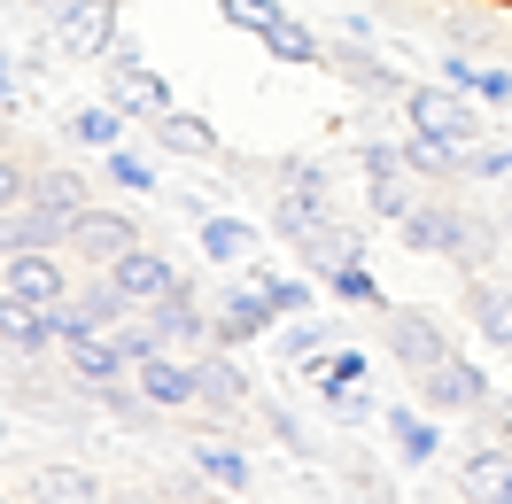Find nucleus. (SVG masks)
I'll use <instances>...</instances> for the list:
<instances>
[{
	"mask_svg": "<svg viewBox=\"0 0 512 504\" xmlns=\"http://www.w3.org/2000/svg\"><path fill=\"white\" fill-rule=\"evenodd\" d=\"M0 349H16V357H47V349H63V342H55L47 311L16 303V295H0Z\"/></svg>",
	"mask_w": 512,
	"mask_h": 504,
	"instance_id": "28",
	"label": "nucleus"
},
{
	"mask_svg": "<svg viewBox=\"0 0 512 504\" xmlns=\"http://www.w3.org/2000/svg\"><path fill=\"white\" fill-rule=\"evenodd\" d=\"M78 8H86V0H39V24H47V32H63Z\"/></svg>",
	"mask_w": 512,
	"mask_h": 504,
	"instance_id": "41",
	"label": "nucleus"
},
{
	"mask_svg": "<svg viewBox=\"0 0 512 504\" xmlns=\"http://www.w3.org/2000/svg\"><path fill=\"white\" fill-rule=\"evenodd\" d=\"M63 249L78 256V264L109 272V264H117L125 249H140V225H132L125 210H94V202H86V210L70 218V241H63Z\"/></svg>",
	"mask_w": 512,
	"mask_h": 504,
	"instance_id": "7",
	"label": "nucleus"
},
{
	"mask_svg": "<svg viewBox=\"0 0 512 504\" xmlns=\"http://www.w3.org/2000/svg\"><path fill=\"white\" fill-rule=\"evenodd\" d=\"M264 334H280V303H272L256 280H241L218 303V342L225 349H249V342H264Z\"/></svg>",
	"mask_w": 512,
	"mask_h": 504,
	"instance_id": "12",
	"label": "nucleus"
},
{
	"mask_svg": "<svg viewBox=\"0 0 512 504\" xmlns=\"http://www.w3.org/2000/svg\"><path fill=\"white\" fill-rule=\"evenodd\" d=\"M497 225H505V241H512V194H505V218H497Z\"/></svg>",
	"mask_w": 512,
	"mask_h": 504,
	"instance_id": "44",
	"label": "nucleus"
},
{
	"mask_svg": "<svg viewBox=\"0 0 512 504\" xmlns=\"http://www.w3.org/2000/svg\"><path fill=\"white\" fill-rule=\"evenodd\" d=\"M458 504H466V497H458Z\"/></svg>",
	"mask_w": 512,
	"mask_h": 504,
	"instance_id": "45",
	"label": "nucleus"
},
{
	"mask_svg": "<svg viewBox=\"0 0 512 504\" xmlns=\"http://www.w3.org/2000/svg\"><path fill=\"white\" fill-rule=\"evenodd\" d=\"M148 318L163 326V342H171V349H187V357L218 349V303H202V295H194L187 280L171 287V295H163V303H156Z\"/></svg>",
	"mask_w": 512,
	"mask_h": 504,
	"instance_id": "8",
	"label": "nucleus"
},
{
	"mask_svg": "<svg viewBox=\"0 0 512 504\" xmlns=\"http://www.w3.org/2000/svg\"><path fill=\"white\" fill-rule=\"evenodd\" d=\"M63 241H70V225H63V218H47L39 202L0 210V264H8V256H32V249H63Z\"/></svg>",
	"mask_w": 512,
	"mask_h": 504,
	"instance_id": "20",
	"label": "nucleus"
},
{
	"mask_svg": "<svg viewBox=\"0 0 512 504\" xmlns=\"http://www.w3.org/2000/svg\"><path fill=\"white\" fill-rule=\"evenodd\" d=\"M303 380L319 388V404H334V396H357V388H373V357L357 342H342V349H326L319 365H303Z\"/></svg>",
	"mask_w": 512,
	"mask_h": 504,
	"instance_id": "23",
	"label": "nucleus"
},
{
	"mask_svg": "<svg viewBox=\"0 0 512 504\" xmlns=\"http://www.w3.org/2000/svg\"><path fill=\"white\" fill-rule=\"evenodd\" d=\"M16 202H32V171L16 156H0V210H16Z\"/></svg>",
	"mask_w": 512,
	"mask_h": 504,
	"instance_id": "39",
	"label": "nucleus"
},
{
	"mask_svg": "<svg viewBox=\"0 0 512 504\" xmlns=\"http://www.w3.org/2000/svg\"><path fill=\"white\" fill-rule=\"evenodd\" d=\"M101 171H109V187L163 194V179H156V156H140V148H109V156H101Z\"/></svg>",
	"mask_w": 512,
	"mask_h": 504,
	"instance_id": "34",
	"label": "nucleus"
},
{
	"mask_svg": "<svg viewBox=\"0 0 512 504\" xmlns=\"http://www.w3.org/2000/svg\"><path fill=\"white\" fill-rule=\"evenodd\" d=\"M326 70H342L365 101H404V94H412V78H404L396 63H381L365 39H357V47H334V55H326Z\"/></svg>",
	"mask_w": 512,
	"mask_h": 504,
	"instance_id": "17",
	"label": "nucleus"
},
{
	"mask_svg": "<svg viewBox=\"0 0 512 504\" xmlns=\"http://www.w3.org/2000/svg\"><path fill=\"white\" fill-rule=\"evenodd\" d=\"M194 481H210V489H256V466H249V450H233L210 427V435H194Z\"/></svg>",
	"mask_w": 512,
	"mask_h": 504,
	"instance_id": "24",
	"label": "nucleus"
},
{
	"mask_svg": "<svg viewBox=\"0 0 512 504\" xmlns=\"http://www.w3.org/2000/svg\"><path fill=\"white\" fill-rule=\"evenodd\" d=\"M319 295H334V303H357V311H388L381 280H373L365 264H334V272H319Z\"/></svg>",
	"mask_w": 512,
	"mask_h": 504,
	"instance_id": "32",
	"label": "nucleus"
},
{
	"mask_svg": "<svg viewBox=\"0 0 512 504\" xmlns=\"http://www.w3.org/2000/svg\"><path fill=\"white\" fill-rule=\"evenodd\" d=\"M458 497L466 504H512V442L489 435L481 450L458 458Z\"/></svg>",
	"mask_w": 512,
	"mask_h": 504,
	"instance_id": "13",
	"label": "nucleus"
},
{
	"mask_svg": "<svg viewBox=\"0 0 512 504\" xmlns=\"http://www.w3.org/2000/svg\"><path fill=\"white\" fill-rule=\"evenodd\" d=\"M0 295H16V303H32V311H55L70 303V272L55 249H32V256H8L0 264Z\"/></svg>",
	"mask_w": 512,
	"mask_h": 504,
	"instance_id": "9",
	"label": "nucleus"
},
{
	"mask_svg": "<svg viewBox=\"0 0 512 504\" xmlns=\"http://www.w3.org/2000/svg\"><path fill=\"white\" fill-rule=\"evenodd\" d=\"M466 179H512V140H474L466 148Z\"/></svg>",
	"mask_w": 512,
	"mask_h": 504,
	"instance_id": "35",
	"label": "nucleus"
},
{
	"mask_svg": "<svg viewBox=\"0 0 512 504\" xmlns=\"http://www.w3.org/2000/svg\"><path fill=\"white\" fill-rule=\"evenodd\" d=\"M132 117L117 109V101H86V109H70V148H94V156H109V148H125Z\"/></svg>",
	"mask_w": 512,
	"mask_h": 504,
	"instance_id": "29",
	"label": "nucleus"
},
{
	"mask_svg": "<svg viewBox=\"0 0 512 504\" xmlns=\"http://www.w3.org/2000/svg\"><path fill=\"white\" fill-rule=\"evenodd\" d=\"M474 78H481V63H474V55H443V86L474 94Z\"/></svg>",
	"mask_w": 512,
	"mask_h": 504,
	"instance_id": "40",
	"label": "nucleus"
},
{
	"mask_svg": "<svg viewBox=\"0 0 512 504\" xmlns=\"http://www.w3.org/2000/svg\"><path fill=\"white\" fill-rule=\"evenodd\" d=\"M404 117H412V132H427V140H458V148H474V140H489V101L474 94H458V86H412L404 94Z\"/></svg>",
	"mask_w": 512,
	"mask_h": 504,
	"instance_id": "3",
	"label": "nucleus"
},
{
	"mask_svg": "<svg viewBox=\"0 0 512 504\" xmlns=\"http://www.w3.org/2000/svg\"><path fill=\"white\" fill-rule=\"evenodd\" d=\"M32 202L39 210H47V218H78V210H86V179H78V171H32Z\"/></svg>",
	"mask_w": 512,
	"mask_h": 504,
	"instance_id": "33",
	"label": "nucleus"
},
{
	"mask_svg": "<svg viewBox=\"0 0 512 504\" xmlns=\"http://www.w3.org/2000/svg\"><path fill=\"white\" fill-rule=\"evenodd\" d=\"M24 489H32V504H109V497H101V481L86 466H32Z\"/></svg>",
	"mask_w": 512,
	"mask_h": 504,
	"instance_id": "30",
	"label": "nucleus"
},
{
	"mask_svg": "<svg viewBox=\"0 0 512 504\" xmlns=\"http://www.w3.org/2000/svg\"><path fill=\"white\" fill-rule=\"evenodd\" d=\"M109 280L125 287V295H132V303H140V311H156L163 295L179 287V264H171V256H163V249H148V241H140V249H125V256H117V264H109Z\"/></svg>",
	"mask_w": 512,
	"mask_h": 504,
	"instance_id": "15",
	"label": "nucleus"
},
{
	"mask_svg": "<svg viewBox=\"0 0 512 504\" xmlns=\"http://www.w3.org/2000/svg\"><path fill=\"white\" fill-rule=\"evenodd\" d=\"M381 342H388V357H396L404 373H419V365H435V357L450 349V342H443V326H435L427 311H396V303L381 311Z\"/></svg>",
	"mask_w": 512,
	"mask_h": 504,
	"instance_id": "14",
	"label": "nucleus"
},
{
	"mask_svg": "<svg viewBox=\"0 0 512 504\" xmlns=\"http://www.w3.org/2000/svg\"><path fill=\"white\" fill-rule=\"evenodd\" d=\"M357 171H365V210L381 225H404V210H412L419 187H427L412 171V156H404V140H365V148H357Z\"/></svg>",
	"mask_w": 512,
	"mask_h": 504,
	"instance_id": "4",
	"label": "nucleus"
},
{
	"mask_svg": "<svg viewBox=\"0 0 512 504\" xmlns=\"http://www.w3.org/2000/svg\"><path fill=\"white\" fill-rule=\"evenodd\" d=\"M412 388H419V404L435 411V419H466V411H489V373H481L474 357H458V349H443L435 365H419Z\"/></svg>",
	"mask_w": 512,
	"mask_h": 504,
	"instance_id": "5",
	"label": "nucleus"
},
{
	"mask_svg": "<svg viewBox=\"0 0 512 504\" xmlns=\"http://www.w3.org/2000/svg\"><path fill=\"white\" fill-rule=\"evenodd\" d=\"M396 233H404V249H412V256H450V264H466V272H481V264H489V249L505 241V225H489V218H474V210L443 202V187L419 194Z\"/></svg>",
	"mask_w": 512,
	"mask_h": 504,
	"instance_id": "1",
	"label": "nucleus"
},
{
	"mask_svg": "<svg viewBox=\"0 0 512 504\" xmlns=\"http://www.w3.org/2000/svg\"><path fill=\"white\" fill-rule=\"evenodd\" d=\"M272 342H280L288 365H319L326 349H342V326H334L326 311H303V318H280V334H272Z\"/></svg>",
	"mask_w": 512,
	"mask_h": 504,
	"instance_id": "27",
	"label": "nucleus"
},
{
	"mask_svg": "<svg viewBox=\"0 0 512 504\" xmlns=\"http://www.w3.org/2000/svg\"><path fill=\"white\" fill-rule=\"evenodd\" d=\"M466 318H474V334L489 349H512V287H497V280H466Z\"/></svg>",
	"mask_w": 512,
	"mask_h": 504,
	"instance_id": "26",
	"label": "nucleus"
},
{
	"mask_svg": "<svg viewBox=\"0 0 512 504\" xmlns=\"http://www.w3.org/2000/svg\"><path fill=\"white\" fill-rule=\"evenodd\" d=\"M194 373H202V411H249L256 404V388H249V373H241V349H202L194 357Z\"/></svg>",
	"mask_w": 512,
	"mask_h": 504,
	"instance_id": "18",
	"label": "nucleus"
},
{
	"mask_svg": "<svg viewBox=\"0 0 512 504\" xmlns=\"http://www.w3.org/2000/svg\"><path fill=\"white\" fill-rule=\"evenodd\" d=\"M55 47H63L70 63H109V55H117V0H86L63 32H55Z\"/></svg>",
	"mask_w": 512,
	"mask_h": 504,
	"instance_id": "16",
	"label": "nucleus"
},
{
	"mask_svg": "<svg viewBox=\"0 0 512 504\" xmlns=\"http://www.w3.org/2000/svg\"><path fill=\"white\" fill-rule=\"evenodd\" d=\"M295 256H303V272L319 280V272H334V264H365V233H357L350 218H326L319 233L295 241Z\"/></svg>",
	"mask_w": 512,
	"mask_h": 504,
	"instance_id": "22",
	"label": "nucleus"
},
{
	"mask_svg": "<svg viewBox=\"0 0 512 504\" xmlns=\"http://www.w3.org/2000/svg\"><path fill=\"white\" fill-rule=\"evenodd\" d=\"M156 148H171V156H187V163H218V156H225L218 125H210V117H194V109L156 117Z\"/></svg>",
	"mask_w": 512,
	"mask_h": 504,
	"instance_id": "25",
	"label": "nucleus"
},
{
	"mask_svg": "<svg viewBox=\"0 0 512 504\" xmlns=\"http://www.w3.org/2000/svg\"><path fill=\"white\" fill-rule=\"evenodd\" d=\"M63 357H70V380H78V388H109V380L132 373L117 326H109V334H86V342H63Z\"/></svg>",
	"mask_w": 512,
	"mask_h": 504,
	"instance_id": "21",
	"label": "nucleus"
},
{
	"mask_svg": "<svg viewBox=\"0 0 512 504\" xmlns=\"http://www.w3.org/2000/svg\"><path fill=\"white\" fill-rule=\"evenodd\" d=\"M218 16L233 24V32H249L272 63H295V70H319L334 47H326L303 16H288V0H218Z\"/></svg>",
	"mask_w": 512,
	"mask_h": 504,
	"instance_id": "2",
	"label": "nucleus"
},
{
	"mask_svg": "<svg viewBox=\"0 0 512 504\" xmlns=\"http://www.w3.org/2000/svg\"><path fill=\"white\" fill-rule=\"evenodd\" d=\"M194 241H202V256H210V264H225V272L256 264V249H264V233H256L249 218H233V210H210V218L194 225Z\"/></svg>",
	"mask_w": 512,
	"mask_h": 504,
	"instance_id": "19",
	"label": "nucleus"
},
{
	"mask_svg": "<svg viewBox=\"0 0 512 504\" xmlns=\"http://www.w3.org/2000/svg\"><path fill=\"white\" fill-rule=\"evenodd\" d=\"M101 86H109L101 101H117L132 125H156V117H171V109H179V101H171V86H163V70H148V63H140V47H117V55H109V78H101Z\"/></svg>",
	"mask_w": 512,
	"mask_h": 504,
	"instance_id": "6",
	"label": "nucleus"
},
{
	"mask_svg": "<svg viewBox=\"0 0 512 504\" xmlns=\"http://www.w3.org/2000/svg\"><path fill=\"white\" fill-rule=\"evenodd\" d=\"M381 435L396 450V466H435L443 458V419L427 404H381Z\"/></svg>",
	"mask_w": 512,
	"mask_h": 504,
	"instance_id": "11",
	"label": "nucleus"
},
{
	"mask_svg": "<svg viewBox=\"0 0 512 504\" xmlns=\"http://www.w3.org/2000/svg\"><path fill=\"white\" fill-rule=\"evenodd\" d=\"M474 101H489V109H512V70H505V63H481Z\"/></svg>",
	"mask_w": 512,
	"mask_h": 504,
	"instance_id": "38",
	"label": "nucleus"
},
{
	"mask_svg": "<svg viewBox=\"0 0 512 504\" xmlns=\"http://www.w3.org/2000/svg\"><path fill=\"white\" fill-rule=\"evenodd\" d=\"M210 504H256V497H249V489H218Z\"/></svg>",
	"mask_w": 512,
	"mask_h": 504,
	"instance_id": "43",
	"label": "nucleus"
},
{
	"mask_svg": "<svg viewBox=\"0 0 512 504\" xmlns=\"http://www.w3.org/2000/svg\"><path fill=\"white\" fill-rule=\"evenodd\" d=\"M132 380H140V396L156 411H202V373H194L187 349H163L148 365H132Z\"/></svg>",
	"mask_w": 512,
	"mask_h": 504,
	"instance_id": "10",
	"label": "nucleus"
},
{
	"mask_svg": "<svg viewBox=\"0 0 512 504\" xmlns=\"http://www.w3.org/2000/svg\"><path fill=\"white\" fill-rule=\"evenodd\" d=\"M249 280L264 287L272 303H280V318H303V311H319V280H311V272H272V264L256 256V264H249Z\"/></svg>",
	"mask_w": 512,
	"mask_h": 504,
	"instance_id": "31",
	"label": "nucleus"
},
{
	"mask_svg": "<svg viewBox=\"0 0 512 504\" xmlns=\"http://www.w3.org/2000/svg\"><path fill=\"white\" fill-rule=\"evenodd\" d=\"M256 411H264V427H272V435L288 442L295 458H311V435H303V419H295V411H288V404H272V396H264V404H256Z\"/></svg>",
	"mask_w": 512,
	"mask_h": 504,
	"instance_id": "37",
	"label": "nucleus"
},
{
	"mask_svg": "<svg viewBox=\"0 0 512 504\" xmlns=\"http://www.w3.org/2000/svg\"><path fill=\"white\" fill-rule=\"evenodd\" d=\"M16 86H24V78H16V63L0 55V109H16Z\"/></svg>",
	"mask_w": 512,
	"mask_h": 504,
	"instance_id": "42",
	"label": "nucleus"
},
{
	"mask_svg": "<svg viewBox=\"0 0 512 504\" xmlns=\"http://www.w3.org/2000/svg\"><path fill=\"white\" fill-rule=\"evenodd\" d=\"M326 419H342V427H381V396L373 388H357V396H334Z\"/></svg>",
	"mask_w": 512,
	"mask_h": 504,
	"instance_id": "36",
	"label": "nucleus"
}]
</instances>
